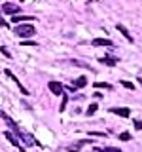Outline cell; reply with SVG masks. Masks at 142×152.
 I'll list each match as a JSON object with an SVG mask.
<instances>
[{"label": "cell", "instance_id": "obj_2", "mask_svg": "<svg viewBox=\"0 0 142 152\" xmlns=\"http://www.w3.org/2000/svg\"><path fill=\"white\" fill-rule=\"evenodd\" d=\"M15 135L19 137V139H23V142H25L27 146H30V145H36L34 137H32V135H30V133H28V131H23V129H19V131L15 133Z\"/></svg>", "mask_w": 142, "mask_h": 152}, {"label": "cell", "instance_id": "obj_19", "mask_svg": "<svg viewBox=\"0 0 142 152\" xmlns=\"http://www.w3.org/2000/svg\"><path fill=\"white\" fill-rule=\"evenodd\" d=\"M120 139H121V141H131V133H129V131H123L121 135H120Z\"/></svg>", "mask_w": 142, "mask_h": 152}, {"label": "cell", "instance_id": "obj_4", "mask_svg": "<svg viewBox=\"0 0 142 152\" xmlns=\"http://www.w3.org/2000/svg\"><path fill=\"white\" fill-rule=\"evenodd\" d=\"M2 12H4V13H8V15H15V13H19V12H21V8H19L17 4L6 2V4L2 6Z\"/></svg>", "mask_w": 142, "mask_h": 152}, {"label": "cell", "instance_id": "obj_1", "mask_svg": "<svg viewBox=\"0 0 142 152\" xmlns=\"http://www.w3.org/2000/svg\"><path fill=\"white\" fill-rule=\"evenodd\" d=\"M13 32H15L17 38L25 40V38H30V36L36 34V28H34V25H30V23H17Z\"/></svg>", "mask_w": 142, "mask_h": 152}, {"label": "cell", "instance_id": "obj_21", "mask_svg": "<svg viewBox=\"0 0 142 152\" xmlns=\"http://www.w3.org/2000/svg\"><path fill=\"white\" fill-rule=\"evenodd\" d=\"M104 150H106V152H123V150H120V148H116V146H106Z\"/></svg>", "mask_w": 142, "mask_h": 152}, {"label": "cell", "instance_id": "obj_18", "mask_svg": "<svg viewBox=\"0 0 142 152\" xmlns=\"http://www.w3.org/2000/svg\"><path fill=\"white\" fill-rule=\"evenodd\" d=\"M0 53H2L4 57H12V53L8 51V48H6V46H0Z\"/></svg>", "mask_w": 142, "mask_h": 152}, {"label": "cell", "instance_id": "obj_23", "mask_svg": "<svg viewBox=\"0 0 142 152\" xmlns=\"http://www.w3.org/2000/svg\"><path fill=\"white\" fill-rule=\"evenodd\" d=\"M135 127H136V129H142V122L140 120H135Z\"/></svg>", "mask_w": 142, "mask_h": 152}, {"label": "cell", "instance_id": "obj_24", "mask_svg": "<svg viewBox=\"0 0 142 152\" xmlns=\"http://www.w3.org/2000/svg\"><path fill=\"white\" fill-rule=\"evenodd\" d=\"M0 27H4V28H6V27H8V23H6V21H4V19H2V17H0Z\"/></svg>", "mask_w": 142, "mask_h": 152}, {"label": "cell", "instance_id": "obj_3", "mask_svg": "<svg viewBox=\"0 0 142 152\" xmlns=\"http://www.w3.org/2000/svg\"><path fill=\"white\" fill-rule=\"evenodd\" d=\"M4 137H6V139H8L9 142H12L13 146H17V148L21 150V152H25V148H23V146H21V142H19V137H17L13 131H6V133H4Z\"/></svg>", "mask_w": 142, "mask_h": 152}, {"label": "cell", "instance_id": "obj_10", "mask_svg": "<svg viewBox=\"0 0 142 152\" xmlns=\"http://www.w3.org/2000/svg\"><path fill=\"white\" fill-rule=\"evenodd\" d=\"M30 19L34 21V17H30V15H17V13H15V15L12 17V23H15V25H17V23H25V21H30Z\"/></svg>", "mask_w": 142, "mask_h": 152}, {"label": "cell", "instance_id": "obj_14", "mask_svg": "<svg viewBox=\"0 0 142 152\" xmlns=\"http://www.w3.org/2000/svg\"><path fill=\"white\" fill-rule=\"evenodd\" d=\"M97 108H99V104H97V103H93V104H91V107H89V108H87V112H85V114H87V116H93V114H95V112H97Z\"/></svg>", "mask_w": 142, "mask_h": 152}, {"label": "cell", "instance_id": "obj_15", "mask_svg": "<svg viewBox=\"0 0 142 152\" xmlns=\"http://www.w3.org/2000/svg\"><path fill=\"white\" fill-rule=\"evenodd\" d=\"M66 103H68V97H66V95H63V101H61V104H59V110H61V112L66 110Z\"/></svg>", "mask_w": 142, "mask_h": 152}, {"label": "cell", "instance_id": "obj_8", "mask_svg": "<svg viewBox=\"0 0 142 152\" xmlns=\"http://www.w3.org/2000/svg\"><path fill=\"white\" fill-rule=\"evenodd\" d=\"M87 142H93V139H83V141H78L76 145H70V146H68V152H76V150H80L83 145H87Z\"/></svg>", "mask_w": 142, "mask_h": 152}, {"label": "cell", "instance_id": "obj_25", "mask_svg": "<svg viewBox=\"0 0 142 152\" xmlns=\"http://www.w3.org/2000/svg\"><path fill=\"white\" fill-rule=\"evenodd\" d=\"M138 84H140V86H142V78H138Z\"/></svg>", "mask_w": 142, "mask_h": 152}, {"label": "cell", "instance_id": "obj_7", "mask_svg": "<svg viewBox=\"0 0 142 152\" xmlns=\"http://www.w3.org/2000/svg\"><path fill=\"white\" fill-rule=\"evenodd\" d=\"M6 76H8V78H12V80H13V82H15V84H17V88H19V89H21V93H25V95H28V91H27V89H25V88H23V86H21V82H19V80H17V76H15V74H13V72H12V70H6Z\"/></svg>", "mask_w": 142, "mask_h": 152}, {"label": "cell", "instance_id": "obj_11", "mask_svg": "<svg viewBox=\"0 0 142 152\" xmlns=\"http://www.w3.org/2000/svg\"><path fill=\"white\" fill-rule=\"evenodd\" d=\"M102 65H108V66H116L117 65V59L116 57H102V59H99Z\"/></svg>", "mask_w": 142, "mask_h": 152}, {"label": "cell", "instance_id": "obj_20", "mask_svg": "<svg viewBox=\"0 0 142 152\" xmlns=\"http://www.w3.org/2000/svg\"><path fill=\"white\" fill-rule=\"evenodd\" d=\"M89 135H93V137H106V133H102V131H91Z\"/></svg>", "mask_w": 142, "mask_h": 152}, {"label": "cell", "instance_id": "obj_16", "mask_svg": "<svg viewBox=\"0 0 142 152\" xmlns=\"http://www.w3.org/2000/svg\"><path fill=\"white\" fill-rule=\"evenodd\" d=\"M95 88H101V89H112L110 84H104V82H95Z\"/></svg>", "mask_w": 142, "mask_h": 152}, {"label": "cell", "instance_id": "obj_17", "mask_svg": "<svg viewBox=\"0 0 142 152\" xmlns=\"http://www.w3.org/2000/svg\"><path fill=\"white\" fill-rule=\"evenodd\" d=\"M121 86H123V88H127V89H131V91L135 89V84H133V82H127V80H121Z\"/></svg>", "mask_w": 142, "mask_h": 152}, {"label": "cell", "instance_id": "obj_9", "mask_svg": "<svg viewBox=\"0 0 142 152\" xmlns=\"http://www.w3.org/2000/svg\"><path fill=\"white\" fill-rule=\"evenodd\" d=\"M93 46H106V48H112L114 42L108 40V38H95V40H93Z\"/></svg>", "mask_w": 142, "mask_h": 152}, {"label": "cell", "instance_id": "obj_22", "mask_svg": "<svg viewBox=\"0 0 142 152\" xmlns=\"http://www.w3.org/2000/svg\"><path fill=\"white\" fill-rule=\"evenodd\" d=\"M23 46H32V48H36V42H27V40H23Z\"/></svg>", "mask_w": 142, "mask_h": 152}, {"label": "cell", "instance_id": "obj_5", "mask_svg": "<svg viewBox=\"0 0 142 152\" xmlns=\"http://www.w3.org/2000/svg\"><path fill=\"white\" fill-rule=\"evenodd\" d=\"M47 88H49V91L53 95H63V91H64V86L59 84V82H55V80H51V82L47 84Z\"/></svg>", "mask_w": 142, "mask_h": 152}, {"label": "cell", "instance_id": "obj_6", "mask_svg": "<svg viewBox=\"0 0 142 152\" xmlns=\"http://www.w3.org/2000/svg\"><path fill=\"white\" fill-rule=\"evenodd\" d=\"M110 112L117 114V116H121V118H129L131 116V110L129 108H123V107H114V108H110Z\"/></svg>", "mask_w": 142, "mask_h": 152}, {"label": "cell", "instance_id": "obj_26", "mask_svg": "<svg viewBox=\"0 0 142 152\" xmlns=\"http://www.w3.org/2000/svg\"><path fill=\"white\" fill-rule=\"evenodd\" d=\"M19 2H25V0H19Z\"/></svg>", "mask_w": 142, "mask_h": 152}, {"label": "cell", "instance_id": "obj_13", "mask_svg": "<svg viewBox=\"0 0 142 152\" xmlns=\"http://www.w3.org/2000/svg\"><path fill=\"white\" fill-rule=\"evenodd\" d=\"M87 86V78H83V76H80L78 80H74V88L78 89V88H85Z\"/></svg>", "mask_w": 142, "mask_h": 152}, {"label": "cell", "instance_id": "obj_12", "mask_svg": "<svg viewBox=\"0 0 142 152\" xmlns=\"http://www.w3.org/2000/svg\"><path fill=\"white\" fill-rule=\"evenodd\" d=\"M116 28H117V31H120V32H121V34L125 36V38H127V40H129V42H133V36H131V32L127 31V28L123 27V25H116Z\"/></svg>", "mask_w": 142, "mask_h": 152}]
</instances>
